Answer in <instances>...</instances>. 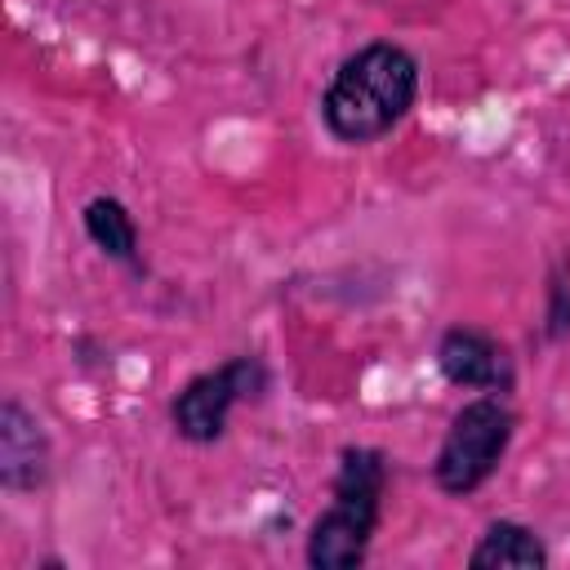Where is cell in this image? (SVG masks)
Instances as JSON below:
<instances>
[{
  "label": "cell",
  "instance_id": "obj_2",
  "mask_svg": "<svg viewBox=\"0 0 570 570\" xmlns=\"http://www.w3.org/2000/svg\"><path fill=\"white\" fill-rule=\"evenodd\" d=\"M383 494H387V454L374 445H347L330 481V508L307 530V566L356 570L379 530Z\"/></svg>",
  "mask_w": 570,
  "mask_h": 570
},
{
  "label": "cell",
  "instance_id": "obj_3",
  "mask_svg": "<svg viewBox=\"0 0 570 570\" xmlns=\"http://www.w3.org/2000/svg\"><path fill=\"white\" fill-rule=\"evenodd\" d=\"M512 432H517V414L508 410L503 396L485 392V396L468 401L450 419V428L441 436V450L432 459L436 490L454 494V499L481 490L499 472V463H503V454L512 445Z\"/></svg>",
  "mask_w": 570,
  "mask_h": 570
},
{
  "label": "cell",
  "instance_id": "obj_8",
  "mask_svg": "<svg viewBox=\"0 0 570 570\" xmlns=\"http://www.w3.org/2000/svg\"><path fill=\"white\" fill-rule=\"evenodd\" d=\"M80 223H85V236H89L107 258H116V263H134V258H138V223H134V214L125 209V200H116V196H94V200L85 205Z\"/></svg>",
  "mask_w": 570,
  "mask_h": 570
},
{
  "label": "cell",
  "instance_id": "obj_5",
  "mask_svg": "<svg viewBox=\"0 0 570 570\" xmlns=\"http://www.w3.org/2000/svg\"><path fill=\"white\" fill-rule=\"evenodd\" d=\"M436 370L445 374V383L468 387V392L508 396L512 383H517L512 352L494 334L472 330V325H450L441 334V343H436Z\"/></svg>",
  "mask_w": 570,
  "mask_h": 570
},
{
  "label": "cell",
  "instance_id": "obj_7",
  "mask_svg": "<svg viewBox=\"0 0 570 570\" xmlns=\"http://www.w3.org/2000/svg\"><path fill=\"white\" fill-rule=\"evenodd\" d=\"M548 561V543L521 521H490L476 548L468 552L472 570H543Z\"/></svg>",
  "mask_w": 570,
  "mask_h": 570
},
{
  "label": "cell",
  "instance_id": "obj_1",
  "mask_svg": "<svg viewBox=\"0 0 570 570\" xmlns=\"http://www.w3.org/2000/svg\"><path fill=\"white\" fill-rule=\"evenodd\" d=\"M419 98V62L392 40H370L338 62L321 94V120L330 138L365 147L392 134Z\"/></svg>",
  "mask_w": 570,
  "mask_h": 570
},
{
  "label": "cell",
  "instance_id": "obj_6",
  "mask_svg": "<svg viewBox=\"0 0 570 570\" xmlns=\"http://www.w3.org/2000/svg\"><path fill=\"white\" fill-rule=\"evenodd\" d=\"M49 476V436L40 419L18 401L4 396L0 405V485L13 494H27L45 485Z\"/></svg>",
  "mask_w": 570,
  "mask_h": 570
},
{
  "label": "cell",
  "instance_id": "obj_4",
  "mask_svg": "<svg viewBox=\"0 0 570 570\" xmlns=\"http://www.w3.org/2000/svg\"><path fill=\"white\" fill-rule=\"evenodd\" d=\"M267 392V365L258 356H227L214 370H200L169 401V423L191 445H214L227 432V419L240 401H258Z\"/></svg>",
  "mask_w": 570,
  "mask_h": 570
}]
</instances>
